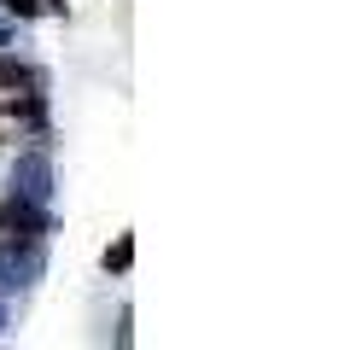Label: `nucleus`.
Here are the masks:
<instances>
[{"label": "nucleus", "instance_id": "nucleus-8", "mask_svg": "<svg viewBox=\"0 0 356 350\" xmlns=\"http://www.w3.org/2000/svg\"><path fill=\"white\" fill-rule=\"evenodd\" d=\"M41 12H65V0H41Z\"/></svg>", "mask_w": 356, "mask_h": 350}, {"label": "nucleus", "instance_id": "nucleus-3", "mask_svg": "<svg viewBox=\"0 0 356 350\" xmlns=\"http://www.w3.org/2000/svg\"><path fill=\"white\" fill-rule=\"evenodd\" d=\"M0 228L12 233V240H41L53 222H47V210H35V204H24V199H6L0 204Z\"/></svg>", "mask_w": 356, "mask_h": 350}, {"label": "nucleus", "instance_id": "nucleus-1", "mask_svg": "<svg viewBox=\"0 0 356 350\" xmlns=\"http://www.w3.org/2000/svg\"><path fill=\"white\" fill-rule=\"evenodd\" d=\"M41 269H47L41 240H6V245H0V298L29 292V286L41 281Z\"/></svg>", "mask_w": 356, "mask_h": 350}, {"label": "nucleus", "instance_id": "nucleus-10", "mask_svg": "<svg viewBox=\"0 0 356 350\" xmlns=\"http://www.w3.org/2000/svg\"><path fill=\"white\" fill-rule=\"evenodd\" d=\"M0 327H6V310H0Z\"/></svg>", "mask_w": 356, "mask_h": 350}, {"label": "nucleus", "instance_id": "nucleus-7", "mask_svg": "<svg viewBox=\"0 0 356 350\" xmlns=\"http://www.w3.org/2000/svg\"><path fill=\"white\" fill-rule=\"evenodd\" d=\"M117 350H129V310L117 315Z\"/></svg>", "mask_w": 356, "mask_h": 350}, {"label": "nucleus", "instance_id": "nucleus-4", "mask_svg": "<svg viewBox=\"0 0 356 350\" xmlns=\"http://www.w3.org/2000/svg\"><path fill=\"white\" fill-rule=\"evenodd\" d=\"M41 76L29 65H18V58H0V88H35Z\"/></svg>", "mask_w": 356, "mask_h": 350}, {"label": "nucleus", "instance_id": "nucleus-6", "mask_svg": "<svg viewBox=\"0 0 356 350\" xmlns=\"http://www.w3.org/2000/svg\"><path fill=\"white\" fill-rule=\"evenodd\" d=\"M6 12H12V18H35L41 0H6Z\"/></svg>", "mask_w": 356, "mask_h": 350}, {"label": "nucleus", "instance_id": "nucleus-2", "mask_svg": "<svg viewBox=\"0 0 356 350\" xmlns=\"http://www.w3.org/2000/svg\"><path fill=\"white\" fill-rule=\"evenodd\" d=\"M12 199L47 210V199H53V158L41 152V146L35 152H18V164H12Z\"/></svg>", "mask_w": 356, "mask_h": 350}, {"label": "nucleus", "instance_id": "nucleus-5", "mask_svg": "<svg viewBox=\"0 0 356 350\" xmlns=\"http://www.w3.org/2000/svg\"><path fill=\"white\" fill-rule=\"evenodd\" d=\"M129 262H135V240H129V233H123V240H117L111 251H106V269H111V274H123Z\"/></svg>", "mask_w": 356, "mask_h": 350}, {"label": "nucleus", "instance_id": "nucleus-9", "mask_svg": "<svg viewBox=\"0 0 356 350\" xmlns=\"http://www.w3.org/2000/svg\"><path fill=\"white\" fill-rule=\"evenodd\" d=\"M6 41H12V24H0V47H6Z\"/></svg>", "mask_w": 356, "mask_h": 350}]
</instances>
